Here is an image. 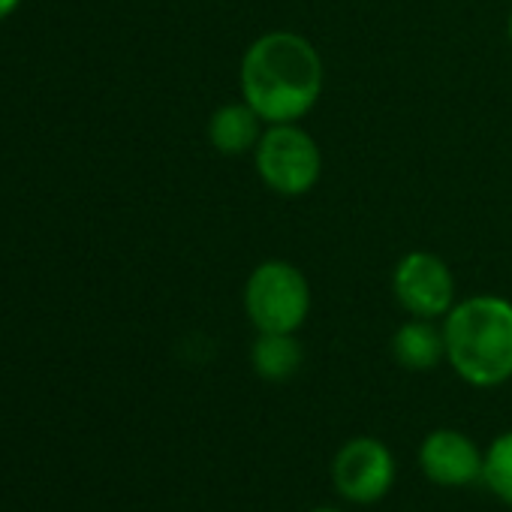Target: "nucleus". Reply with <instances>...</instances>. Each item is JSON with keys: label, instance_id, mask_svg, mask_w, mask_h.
Listing matches in <instances>:
<instances>
[{"label": "nucleus", "instance_id": "4", "mask_svg": "<svg viewBox=\"0 0 512 512\" xmlns=\"http://www.w3.org/2000/svg\"><path fill=\"white\" fill-rule=\"evenodd\" d=\"M260 181L284 199L308 196L323 175V151L299 124H269L253 151Z\"/></svg>", "mask_w": 512, "mask_h": 512}, {"label": "nucleus", "instance_id": "1", "mask_svg": "<svg viewBox=\"0 0 512 512\" xmlns=\"http://www.w3.org/2000/svg\"><path fill=\"white\" fill-rule=\"evenodd\" d=\"M326 85L320 49L296 31L256 37L238 64V91L266 124H299L308 118Z\"/></svg>", "mask_w": 512, "mask_h": 512}, {"label": "nucleus", "instance_id": "9", "mask_svg": "<svg viewBox=\"0 0 512 512\" xmlns=\"http://www.w3.org/2000/svg\"><path fill=\"white\" fill-rule=\"evenodd\" d=\"M392 359L413 374L431 371L440 362H446V341H443V326H437L434 320H422V317H410L404 320L392 341Z\"/></svg>", "mask_w": 512, "mask_h": 512}, {"label": "nucleus", "instance_id": "12", "mask_svg": "<svg viewBox=\"0 0 512 512\" xmlns=\"http://www.w3.org/2000/svg\"><path fill=\"white\" fill-rule=\"evenodd\" d=\"M19 4H22V0H0V22L10 19L19 10Z\"/></svg>", "mask_w": 512, "mask_h": 512}, {"label": "nucleus", "instance_id": "10", "mask_svg": "<svg viewBox=\"0 0 512 512\" xmlns=\"http://www.w3.org/2000/svg\"><path fill=\"white\" fill-rule=\"evenodd\" d=\"M305 365V347L296 332H256L250 347V368L266 383H287Z\"/></svg>", "mask_w": 512, "mask_h": 512}, {"label": "nucleus", "instance_id": "5", "mask_svg": "<svg viewBox=\"0 0 512 512\" xmlns=\"http://www.w3.org/2000/svg\"><path fill=\"white\" fill-rule=\"evenodd\" d=\"M392 296L407 317L443 320L458 302L455 275L431 250H410L392 269Z\"/></svg>", "mask_w": 512, "mask_h": 512}, {"label": "nucleus", "instance_id": "13", "mask_svg": "<svg viewBox=\"0 0 512 512\" xmlns=\"http://www.w3.org/2000/svg\"><path fill=\"white\" fill-rule=\"evenodd\" d=\"M308 512H344V509H338V506H314Z\"/></svg>", "mask_w": 512, "mask_h": 512}, {"label": "nucleus", "instance_id": "8", "mask_svg": "<svg viewBox=\"0 0 512 512\" xmlns=\"http://www.w3.org/2000/svg\"><path fill=\"white\" fill-rule=\"evenodd\" d=\"M266 127L269 124L260 118V112H256L250 103H244V100L223 103L208 118V142L223 157H244V154L256 151Z\"/></svg>", "mask_w": 512, "mask_h": 512}, {"label": "nucleus", "instance_id": "2", "mask_svg": "<svg viewBox=\"0 0 512 512\" xmlns=\"http://www.w3.org/2000/svg\"><path fill=\"white\" fill-rule=\"evenodd\" d=\"M449 368L473 389L512 380V302L494 293L458 299L443 317Z\"/></svg>", "mask_w": 512, "mask_h": 512}, {"label": "nucleus", "instance_id": "6", "mask_svg": "<svg viewBox=\"0 0 512 512\" xmlns=\"http://www.w3.org/2000/svg\"><path fill=\"white\" fill-rule=\"evenodd\" d=\"M398 479V461L380 437H353L332 458L335 491L356 506H374L389 497Z\"/></svg>", "mask_w": 512, "mask_h": 512}, {"label": "nucleus", "instance_id": "14", "mask_svg": "<svg viewBox=\"0 0 512 512\" xmlns=\"http://www.w3.org/2000/svg\"><path fill=\"white\" fill-rule=\"evenodd\" d=\"M506 40H509V46H512V13H509V22H506Z\"/></svg>", "mask_w": 512, "mask_h": 512}, {"label": "nucleus", "instance_id": "3", "mask_svg": "<svg viewBox=\"0 0 512 512\" xmlns=\"http://www.w3.org/2000/svg\"><path fill=\"white\" fill-rule=\"evenodd\" d=\"M241 305L256 332H299L311 314V284L290 260H263L244 281Z\"/></svg>", "mask_w": 512, "mask_h": 512}, {"label": "nucleus", "instance_id": "11", "mask_svg": "<svg viewBox=\"0 0 512 512\" xmlns=\"http://www.w3.org/2000/svg\"><path fill=\"white\" fill-rule=\"evenodd\" d=\"M482 482L503 506L512 509V431H503L488 443Z\"/></svg>", "mask_w": 512, "mask_h": 512}, {"label": "nucleus", "instance_id": "7", "mask_svg": "<svg viewBox=\"0 0 512 512\" xmlns=\"http://www.w3.org/2000/svg\"><path fill=\"white\" fill-rule=\"evenodd\" d=\"M485 452L473 437L455 428H434L419 443V470L440 488H467L482 482Z\"/></svg>", "mask_w": 512, "mask_h": 512}]
</instances>
